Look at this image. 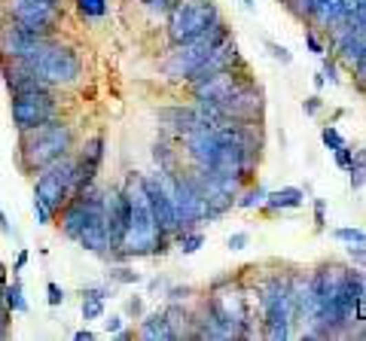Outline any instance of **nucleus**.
<instances>
[{"label":"nucleus","mask_w":366,"mask_h":341,"mask_svg":"<svg viewBox=\"0 0 366 341\" xmlns=\"http://www.w3.org/2000/svg\"><path fill=\"white\" fill-rule=\"evenodd\" d=\"M122 189L129 195L131 210H129V226H125V234L119 241L116 256L119 259H135V256L165 253L174 244V234H165L159 229L153 208H150V198H147V189H144V177L131 174Z\"/></svg>","instance_id":"nucleus-1"},{"label":"nucleus","mask_w":366,"mask_h":341,"mask_svg":"<svg viewBox=\"0 0 366 341\" xmlns=\"http://www.w3.org/2000/svg\"><path fill=\"white\" fill-rule=\"evenodd\" d=\"M70 149H74V128L55 116L43 125L22 131V140H19V165L28 174H34V170L40 174L52 162H58L61 155H67Z\"/></svg>","instance_id":"nucleus-2"},{"label":"nucleus","mask_w":366,"mask_h":341,"mask_svg":"<svg viewBox=\"0 0 366 341\" xmlns=\"http://www.w3.org/2000/svg\"><path fill=\"white\" fill-rule=\"evenodd\" d=\"M257 305H259V326L263 336L272 341H284L293 336V305L287 274H269L257 283Z\"/></svg>","instance_id":"nucleus-3"},{"label":"nucleus","mask_w":366,"mask_h":341,"mask_svg":"<svg viewBox=\"0 0 366 341\" xmlns=\"http://www.w3.org/2000/svg\"><path fill=\"white\" fill-rule=\"evenodd\" d=\"M226 37H232V31H229L226 21L220 19V21H214L208 31L195 34V37H189L183 43H174L165 64H162V74H165L171 82H186L189 76H193V70L199 67Z\"/></svg>","instance_id":"nucleus-4"},{"label":"nucleus","mask_w":366,"mask_h":341,"mask_svg":"<svg viewBox=\"0 0 366 341\" xmlns=\"http://www.w3.org/2000/svg\"><path fill=\"white\" fill-rule=\"evenodd\" d=\"M25 64L40 76L46 80L52 89H61V85H74L76 80L83 76V58L74 46L67 43H58V40H49L31 58H25Z\"/></svg>","instance_id":"nucleus-5"},{"label":"nucleus","mask_w":366,"mask_h":341,"mask_svg":"<svg viewBox=\"0 0 366 341\" xmlns=\"http://www.w3.org/2000/svg\"><path fill=\"white\" fill-rule=\"evenodd\" d=\"M220 19L223 12L217 0H171V6H168V40H171V46L183 43L208 31Z\"/></svg>","instance_id":"nucleus-6"},{"label":"nucleus","mask_w":366,"mask_h":341,"mask_svg":"<svg viewBox=\"0 0 366 341\" xmlns=\"http://www.w3.org/2000/svg\"><path fill=\"white\" fill-rule=\"evenodd\" d=\"M74 177H76L74 155L67 153V155H61L58 162H52L49 168L40 170L37 183H34V195L52 213H58L67 204V198L74 195Z\"/></svg>","instance_id":"nucleus-7"},{"label":"nucleus","mask_w":366,"mask_h":341,"mask_svg":"<svg viewBox=\"0 0 366 341\" xmlns=\"http://www.w3.org/2000/svg\"><path fill=\"white\" fill-rule=\"evenodd\" d=\"M55 34L37 31L31 25H22L16 19L0 21V61H25L37 52L43 43H49Z\"/></svg>","instance_id":"nucleus-8"},{"label":"nucleus","mask_w":366,"mask_h":341,"mask_svg":"<svg viewBox=\"0 0 366 341\" xmlns=\"http://www.w3.org/2000/svg\"><path fill=\"white\" fill-rule=\"evenodd\" d=\"M248 82H253V76H250L248 64H241V67L220 70V74L208 76V80L193 82L189 89H193L195 104H220V101H226L229 95H235L238 89H244Z\"/></svg>","instance_id":"nucleus-9"},{"label":"nucleus","mask_w":366,"mask_h":341,"mask_svg":"<svg viewBox=\"0 0 366 341\" xmlns=\"http://www.w3.org/2000/svg\"><path fill=\"white\" fill-rule=\"evenodd\" d=\"M12 125L19 131H28V128H37L55 119L58 113V104H55L52 91H22V95H12Z\"/></svg>","instance_id":"nucleus-10"},{"label":"nucleus","mask_w":366,"mask_h":341,"mask_svg":"<svg viewBox=\"0 0 366 341\" xmlns=\"http://www.w3.org/2000/svg\"><path fill=\"white\" fill-rule=\"evenodd\" d=\"M3 12L6 19H16L22 25H31L49 34H55L61 21V6L49 3V0H3Z\"/></svg>","instance_id":"nucleus-11"},{"label":"nucleus","mask_w":366,"mask_h":341,"mask_svg":"<svg viewBox=\"0 0 366 341\" xmlns=\"http://www.w3.org/2000/svg\"><path fill=\"white\" fill-rule=\"evenodd\" d=\"M223 119H235V122H259L266 113V95L257 82H248L244 89H238L235 95H229L226 101L217 104Z\"/></svg>","instance_id":"nucleus-12"},{"label":"nucleus","mask_w":366,"mask_h":341,"mask_svg":"<svg viewBox=\"0 0 366 341\" xmlns=\"http://www.w3.org/2000/svg\"><path fill=\"white\" fill-rule=\"evenodd\" d=\"M129 210H131V204L122 186H114L104 192V229H107L110 253L119 250V241H122L125 226H129Z\"/></svg>","instance_id":"nucleus-13"},{"label":"nucleus","mask_w":366,"mask_h":341,"mask_svg":"<svg viewBox=\"0 0 366 341\" xmlns=\"http://www.w3.org/2000/svg\"><path fill=\"white\" fill-rule=\"evenodd\" d=\"M241 64H248L241 58V52H238V43L235 37H226L220 43V46L214 49V52L208 55L205 61L199 64V67L193 70V76L186 80V85H193V82H199V80H208V76H214V74H220V70H229V67H241Z\"/></svg>","instance_id":"nucleus-14"},{"label":"nucleus","mask_w":366,"mask_h":341,"mask_svg":"<svg viewBox=\"0 0 366 341\" xmlns=\"http://www.w3.org/2000/svg\"><path fill=\"white\" fill-rule=\"evenodd\" d=\"M180 140H183V146H186V155L193 159V165H195V168H211V159H214L217 144H220V140H217L214 125L199 122L195 128L183 131V134H180Z\"/></svg>","instance_id":"nucleus-15"},{"label":"nucleus","mask_w":366,"mask_h":341,"mask_svg":"<svg viewBox=\"0 0 366 341\" xmlns=\"http://www.w3.org/2000/svg\"><path fill=\"white\" fill-rule=\"evenodd\" d=\"M144 189H147V198H150V208H153V217H156L159 229L165 232V234H177V219H174L171 195H168L162 174L144 177Z\"/></svg>","instance_id":"nucleus-16"},{"label":"nucleus","mask_w":366,"mask_h":341,"mask_svg":"<svg viewBox=\"0 0 366 341\" xmlns=\"http://www.w3.org/2000/svg\"><path fill=\"white\" fill-rule=\"evenodd\" d=\"M101 162H104V138H92L89 144L74 155V168H76L74 192H80V189H86L95 183L98 170H101Z\"/></svg>","instance_id":"nucleus-17"},{"label":"nucleus","mask_w":366,"mask_h":341,"mask_svg":"<svg viewBox=\"0 0 366 341\" xmlns=\"http://www.w3.org/2000/svg\"><path fill=\"white\" fill-rule=\"evenodd\" d=\"M156 119L162 122V128H168V131H174L180 138L183 131H189V128H195L202 122V113L195 104H171V107H162L156 110Z\"/></svg>","instance_id":"nucleus-18"},{"label":"nucleus","mask_w":366,"mask_h":341,"mask_svg":"<svg viewBox=\"0 0 366 341\" xmlns=\"http://www.w3.org/2000/svg\"><path fill=\"white\" fill-rule=\"evenodd\" d=\"M305 204V192L299 186H281V189H272L266 192V210H297Z\"/></svg>","instance_id":"nucleus-19"},{"label":"nucleus","mask_w":366,"mask_h":341,"mask_svg":"<svg viewBox=\"0 0 366 341\" xmlns=\"http://www.w3.org/2000/svg\"><path fill=\"white\" fill-rule=\"evenodd\" d=\"M138 336L147 338V341H174V332L165 320V311H153V314H147L140 320Z\"/></svg>","instance_id":"nucleus-20"},{"label":"nucleus","mask_w":366,"mask_h":341,"mask_svg":"<svg viewBox=\"0 0 366 341\" xmlns=\"http://www.w3.org/2000/svg\"><path fill=\"white\" fill-rule=\"evenodd\" d=\"M162 311H165V320H168V326H171V332H174V341H177V338H193V311L183 308L180 302H171L168 308H162Z\"/></svg>","instance_id":"nucleus-21"},{"label":"nucleus","mask_w":366,"mask_h":341,"mask_svg":"<svg viewBox=\"0 0 366 341\" xmlns=\"http://www.w3.org/2000/svg\"><path fill=\"white\" fill-rule=\"evenodd\" d=\"M205 241H208V234L202 232V229H186V232H177V234H174V244H177V250H180L183 256L199 253L202 247H205Z\"/></svg>","instance_id":"nucleus-22"},{"label":"nucleus","mask_w":366,"mask_h":341,"mask_svg":"<svg viewBox=\"0 0 366 341\" xmlns=\"http://www.w3.org/2000/svg\"><path fill=\"white\" fill-rule=\"evenodd\" d=\"M3 305L10 308V314H28V298L22 280H12L3 287Z\"/></svg>","instance_id":"nucleus-23"},{"label":"nucleus","mask_w":366,"mask_h":341,"mask_svg":"<svg viewBox=\"0 0 366 341\" xmlns=\"http://www.w3.org/2000/svg\"><path fill=\"white\" fill-rule=\"evenodd\" d=\"M266 186H259V183H253V186H248V189H241L235 195V208L238 210H257V208H263L266 204Z\"/></svg>","instance_id":"nucleus-24"},{"label":"nucleus","mask_w":366,"mask_h":341,"mask_svg":"<svg viewBox=\"0 0 366 341\" xmlns=\"http://www.w3.org/2000/svg\"><path fill=\"white\" fill-rule=\"evenodd\" d=\"M107 283H122V287H135V283H140V274L135 272V268H129V265H110L107 268Z\"/></svg>","instance_id":"nucleus-25"},{"label":"nucleus","mask_w":366,"mask_h":341,"mask_svg":"<svg viewBox=\"0 0 366 341\" xmlns=\"http://www.w3.org/2000/svg\"><path fill=\"white\" fill-rule=\"evenodd\" d=\"M153 159H156L159 170H177V153L168 144H156L153 146Z\"/></svg>","instance_id":"nucleus-26"},{"label":"nucleus","mask_w":366,"mask_h":341,"mask_svg":"<svg viewBox=\"0 0 366 341\" xmlns=\"http://www.w3.org/2000/svg\"><path fill=\"white\" fill-rule=\"evenodd\" d=\"M76 3V12L83 19H101L107 16V0H74Z\"/></svg>","instance_id":"nucleus-27"},{"label":"nucleus","mask_w":366,"mask_h":341,"mask_svg":"<svg viewBox=\"0 0 366 341\" xmlns=\"http://www.w3.org/2000/svg\"><path fill=\"white\" fill-rule=\"evenodd\" d=\"M333 238L339 244H366V232L357 229V226H342V229H333Z\"/></svg>","instance_id":"nucleus-28"},{"label":"nucleus","mask_w":366,"mask_h":341,"mask_svg":"<svg viewBox=\"0 0 366 341\" xmlns=\"http://www.w3.org/2000/svg\"><path fill=\"white\" fill-rule=\"evenodd\" d=\"M321 144L327 146L330 153H336L339 146H345V138H342V131H339V128H336L333 122H327V125L321 128Z\"/></svg>","instance_id":"nucleus-29"},{"label":"nucleus","mask_w":366,"mask_h":341,"mask_svg":"<svg viewBox=\"0 0 366 341\" xmlns=\"http://www.w3.org/2000/svg\"><path fill=\"white\" fill-rule=\"evenodd\" d=\"M348 180H351V189L354 192H360L366 186V162H360L354 155V162H351V168H348Z\"/></svg>","instance_id":"nucleus-30"},{"label":"nucleus","mask_w":366,"mask_h":341,"mask_svg":"<svg viewBox=\"0 0 366 341\" xmlns=\"http://www.w3.org/2000/svg\"><path fill=\"white\" fill-rule=\"evenodd\" d=\"M98 317H104V298L83 296V320H98Z\"/></svg>","instance_id":"nucleus-31"},{"label":"nucleus","mask_w":366,"mask_h":341,"mask_svg":"<svg viewBox=\"0 0 366 341\" xmlns=\"http://www.w3.org/2000/svg\"><path fill=\"white\" fill-rule=\"evenodd\" d=\"M345 256H348V262L354 268L366 272V244H348V247H345Z\"/></svg>","instance_id":"nucleus-32"},{"label":"nucleus","mask_w":366,"mask_h":341,"mask_svg":"<svg viewBox=\"0 0 366 341\" xmlns=\"http://www.w3.org/2000/svg\"><path fill=\"white\" fill-rule=\"evenodd\" d=\"M266 49H269V55L274 61H281L287 67V64H293V52L287 46H281V43H274V40H266Z\"/></svg>","instance_id":"nucleus-33"},{"label":"nucleus","mask_w":366,"mask_h":341,"mask_svg":"<svg viewBox=\"0 0 366 341\" xmlns=\"http://www.w3.org/2000/svg\"><path fill=\"white\" fill-rule=\"evenodd\" d=\"M305 46H308V52L318 55V58L327 55V46H323V40L318 37V31H314V28H305Z\"/></svg>","instance_id":"nucleus-34"},{"label":"nucleus","mask_w":366,"mask_h":341,"mask_svg":"<svg viewBox=\"0 0 366 341\" xmlns=\"http://www.w3.org/2000/svg\"><path fill=\"white\" fill-rule=\"evenodd\" d=\"M226 247H229V250H235V253L248 250V247H250V232H232L226 238Z\"/></svg>","instance_id":"nucleus-35"},{"label":"nucleus","mask_w":366,"mask_h":341,"mask_svg":"<svg viewBox=\"0 0 366 341\" xmlns=\"http://www.w3.org/2000/svg\"><path fill=\"white\" fill-rule=\"evenodd\" d=\"M314 204V229L323 232L327 229V198H312Z\"/></svg>","instance_id":"nucleus-36"},{"label":"nucleus","mask_w":366,"mask_h":341,"mask_svg":"<svg viewBox=\"0 0 366 341\" xmlns=\"http://www.w3.org/2000/svg\"><path fill=\"white\" fill-rule=\"evenodd\" d=\"M65 298H67V293L58 287V283H55V280H49V283H46V302L52 305V308H58V305H65Z\"/></svg>","instance_id":"nucleus-37"},{"label":"nucleus","mask_w":366,"mask_h":341,"mask_svg":"<svg viewBox=\"0 0 366 341\" xmlns=\"http://www.w3.org/2000/svg\"><path fill=\"white\" fill-rule=\"evenodd\" d=\"M31 208H34V219H37V226H49V223H52V217H55V213L49 210L37 195H34V204H31Z\"/></svg>","instance_id":"nucleus-38"},{"label":"nucleus","mask_w":366,"mask_h":341,"mask_svg":"<svg viewBox=\"0 0 366 341\" xmlns=\"http://www.w3.org/2000/svg\"><path fill=\"white\" fill-rule=\"evenodd\" d=\"M333 155H336V168H339V170H348V168H351V162H354V149H351L348 144L339 146Z\"/></svg>","instance_id":"nucleus-39"},{"label":"nucleus","mask_w":366,"mask_h":341,"mask_svg":"<svg viewBox=\"0 0 366 341\" xmlns=\"http://www.w3.org/2000/svg\"><path fill=\"white\" fill-rule=\"evenodd\" d=\"M321 110H323V98L321 95H308L305 101H302V113H305V116H318Z\"/></svg>","instance_id":"nucleus-40"},{"label":"nucleus","mask_w":366,"mask_h":341,"mask_svg":"<svg viewBox=\"0 0 366 341\" xmlns=\"http://www.w3.org/2000/svg\"><path fill=\"white\" fill-rule=\"evenodd\" d=\"M165 296L171 298V302H186V298L193 296V287H180V283H174V287H165Z\"/></svg>","instance_id":"nucleus-41"},{"label":"nucleus","mask_w":366,"mask_h":341,"mask_svg":"<svg viewBox=\"0 0 366 341\" xmlns=\"http://www.w3.org/2000/svg\"><path fill=\"white\" fill-rule=\"evenodd\" d=\"M323 80H327L330 85H339V74H336V58H327V55H323Z\"/></svg>","instance_id":"nucleus-42"},{"label":"nucleus","mask_w":366,"mask_h":341,"mask_svg":"<svg viewBox=\"0 0 366 341\" xmlns=\"http://www.w3.org/2000/svg\"><path fill=\"white\" fill-rule=\"evenodd\" d=\"M125 314L135 317V320L144 317V298H140V296H131L129 302H125Z\"/></svg>","instance_id":"nucleus-43"},{"label":"nucleus","mask_w":366,"mask_h":341,"mask_svg":"<svg viewBox=\"0 0 366 341\" xmlns=\"http://www.w3.org/2000/svg\"><path fill=\"white\" fill-rule=\"evenodd\" d=\"M122 323H125L122 314H110L107 320H104V332H107V336H114V332L122 329Z\"/></svg>","instance_id":"nucleus-44"},{"label":"nucleus","mask_w":366,"mask_h":341,"mask_svg":"<svg viewBox=\"0 0 366 341\" xmlns=\"http://www.w3.org/2000/svg\"><path fill=\"white\" fill-rule=\"evenodd\" d=\"M6 326H10V308L0 302V338L6 336Z\"/></svg>","instance_id":"nucleus-45"},{"label":"nucleus","mask_w":366,"mask_h":341,"mask_svg":"<svg viewBox=\"0 0 366 341\" xmlns=\"http://www.w3.org/2000/svg\"><path fill=\"white\" fill-rule=\"evenodd\" d=\"M140 3H147L150 10L156 12H168V6H171V0H140Z\"/></svg>","instance_id":"nucleus-46"},{"label":"nucleus","mask_w":366,"mask_h":341,"mask_svg":"<svg viewBox=\"0 0 366 341\" xmlns=\"http://www.w3.org/2000/svg\"><path fill=\"white\" fill-rule=\"evenodd\" d=\"M25 265H28V250H19V256H16V265H12V272H22Z\"/></svg>","instance_id":"nucleus-47"},{"label":"nucleus","mask_w":366,"mask_h":341,"mask_svg":"<svg viewBox=\"0 0 366 341\" xmlns=\"http://www.w3.org/2000/svg\"><path fill=\"white\" fill-rule=\"evenodd\" d=\"M114 338L116 341H129V338H135V329H125V326H122L119 332H114Z\"/></svg>","instance_id":"nucleus-48"},{"label":"nucleus","mask_w":366,"mask_h":341,"mask_svg":"<svg viewBox=\"0 0 366 341\" xmlns=\"http://www.w3.org/2000/svg\"><path fill=\"white\" fill-rule=\"evenodd\" d=\"M165 287H168V283L162 280V277H153V280H150V293H156V289H165Z\"/></svg>","instance_id":"nucleus-49"},{"label":"nucleus","mask_w":366,"mask_h":341,"mask_svg":"<svg viewBox=\"0 0 366 341\" xmlns=\"http://www.w3.org/2000/svg\"><path fill=\"white\" fill-rule=\"evenodd\" d=\"M74 338H76V341H92V338H95V332H92V329H80Z\"/></svg>","instance_id":"nucleus-50"},{"label":"nucleus","mask_w":366,"mask_h":341,"mask_svg":"<svg viewBox=\"0 0 366 341\" xmlns=\"http://www.w3.org/2000/svg\"><path fill=\"white\" fill-rule=\"evenodd\" d=\"M0 229H3L6 234H12V226H10V219H6V213L0 210Z\"/></svg>","instance_id":"nucleus-51"},{"label":"nucleus","mask_w":366,"mask_h":341,"mask_svg":"<svg viewBox=\"0 0 366 341\" xmlns=\"http://www.w3.org/2000/svg\"><path fill=\"white\" fill-rule=\"evenodd\" d=\"M323 85H327V80H323V74H314V89H323Z\"/></svg>","instance_id":"nucleus-52"},{"label":"nucleus","mask_w":366,"mask_h":341,"mask_svg":"<svg viewBox=\"0 0 366 341\" xmlns=\"http://www.w3.org/2000/svg\"><path fill=\"white\" fill-rule=\"evenodd\" d=\"M241 6H244L248 12H253V10H257V0H241Z\"/></svg>","instance_id":"nucleus-53"},{"label":"nucleus","mask_w":366,"mask_h":341,"mask_svg":"<svg viewBox=\"0 0 366 341\" xmlns=\"http://www.w3.org/2000/svg\"><path fill=\"white\" fill-rule=\"evenodd\" d=\"M49 3H58V6H61V3H65V0H49Z\"/></svg>","instance_id":"nucleus-54"}]
</instances>
